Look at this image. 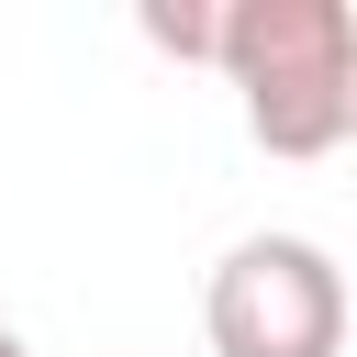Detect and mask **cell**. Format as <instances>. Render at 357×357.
<instances>
[{
    "label": "cell",
    "instance_id": "cell-4",
    "mask_svg": "<svg viewBox=\"0 0 357 357\" xmlns=\"http://www.w3.org/2000/svg\"><path fill=\"white\" fill-rule=\"evenodd\" d=\"M0 357H33V346H22V335H11V324H0Z\"/></svg>",
    "mask_w": 357,
    "mask_h": 357
},
{
    "label": "cell",
    "instance_id": "cell-3",
    "mask_svg": "<svg viewBox=\"0 0 357 357\" xmlns=\"http://www.w3.org/2000/svg\"><path fill=\"white\" fill-rule=\"evenodd\" d=\"M145 33H156L167 56H201V67H223V11H190V0H156V11H145Z\"/></svg>",
    "mask_w": 357,
    "mask_h": 357
},
{
    "label": "cell",
    "instance_id": "cell-2",
    "mask_svg": "<svg viewBox=\"0 0 357 357\" xmlns=\"http://www.w3.org/2000/svg\"><path fill=\"white\" fill-rule=\"evenodd\" d=\"M346 312H357V290L312 234H245V245H223V268L201 290L212 357H335Z\"/></svg>",
    "mask_w": 357,
    "mask_h": 357
},
{
    "label": "cell",
    "instance_id": "cell-1",
    "mask_svg": "<svg viewBox=\"0 0 357 357\" xmlns=\"http://www.w3.org/2000/svg\"><path fill=\"white\" fill-rule=\"evenodd\" d=\"M223 89L268 156H335L357 134V11L346 0H223Z\"/></svg>",
    "mask_w": 357,
    "mask_h": 357
}]
</instances>
